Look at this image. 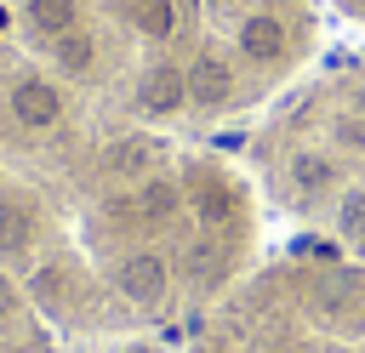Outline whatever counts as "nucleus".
Segmentation results:
<instances>
[{
    "mask_svg": "<svg viewBox=\"0 0 365 353\" xmlns=\"http://www.w3.org/2000/svg\"><path fill=\"white\" fill-rule=\"evenodd\" d=\"M262 251L234 148L97 114L0 17V273L63 342L182 336Z\"/></svg>",
    "mask_w": 365,
    "mask_h": 353,
    "instance_id": "f257e3e1",
    "label": "nucleus"
},
{
    "mask_svg": "<svg viewBox=\"0 0 365 353\" xmlns=\"http://www.w3.org/2000/svg\"><path fill=\"white\" fill-rule=\"evenodd\" d=\"M6 28L80 102L137 131H251L319 57V0H0Z\"/></svg>",
    "mask_w": 365,
    "mask_h": 353,
    "instance_id": "f03ea898",
    "label": "nucleus"
},
{
    "mask_svg": "<svg viewBox=\"0 0 365 353\" xmlns=\"http://www.w3.org/2000/svg\"><path fill=\"white\" fill-rule=\"evenodd\" d=\"M234 154L274 222L365 262V46L325 51Z\"/></svg>",
    "mask_w": 365,
    "mask_h": 353,
    "instance_id": "7ed1b4c3",
    "label": "nucleus"
},
{
    "mask_svg": "<svg viewBox=\"0 0 365 353\" xmlns=\"http://www.w3.org/2000/svg\"><path fill=\"white\" fill-rule=\"evenodd\" d=\"M177 353H365V262L308 239L262 251L177 336Z\"/></svg>",
    "mask_w": 365,
    "mask_h": 353,
    "instance_id": "20e7f679",
    "label": "nucleus"
},
{
    "mask_svg": "<svg viewBox=\"0 0 365 353\" xmlns=\"http://www.w3.org/2000/svg\"><path fill=\"white\" fill-rule=\"evenodd\" d=\"M0 353H63V336L11 273H0Z\"/></svg>",
    "mask_w": 365,
    "mask_h": 353,
    "instance_id": "39448f33",
    "label": "nucleus"
},
{
    "mask_svg": "<svg viewBox=\"0 0 365 353\" xmlns=\"http://www.w3.org/2000/svg\"><path fill=\"white\" fill-rule=\"evenodd\" d=\"M319 6H325V17L348 23L354 34H365V0H319Z\"/></svg>",
    "mask_w": 365,
    "mask_h": 353,
    "instance_id": "423d86ee",
    "label": "nucleus"
}]
</instances>
